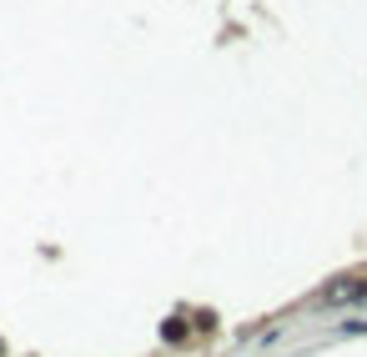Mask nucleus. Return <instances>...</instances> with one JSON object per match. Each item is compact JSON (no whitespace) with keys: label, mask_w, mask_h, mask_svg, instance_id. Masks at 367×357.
I'll use <instances>...</instances> for the list:
<instances>
[{"label":"nucleus","mask_w":367,"mask_h":357,"mask_svg":"<svg viewBox=\"0 0 367 357\" xmlns=\"http://www.w3.org/2000/svg\"><path fill=\"white\" fill-rule=\"evenodd\" d=\"M352 302H367V277H342L337 287L317 292V307H352Z\"/></svg>","instance_id":"obj_1"},{"label":"nucleus","mask_w":367,"mask_h":357,"mask_svg":"<svg viewBox=\"0 0 367 357\" xmlns=\"http://www.w3.org/2000/svg\"><path fill=\"white\" fill-rule=\"evenodd\" d=\"M352 332H367V317H352V322H337V337H352Z\"/></svg>","instance_id":"obj_2"},{"label":"nucleus","mask_w":367,"mask_h":357,"mask_svg":"<svg viewBox=\"0 0 367 357\" xmlns=\"http://www.w3.org/2000/svg\"><path fill=\"white\" fill-rule=\"evenodd\" d=\"M181 337H186V327H181L176 317H171V322H166V342H181Z\"/></svg>","instance_id":"obj_3"}]
</instances>
